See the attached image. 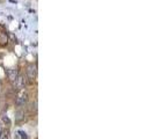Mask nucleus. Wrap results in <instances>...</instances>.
<instances>
[{
    "label": "nucleus",
    "mask_w": 154,
    "mask_h": 139,
    "mask_svg": "<svg viewBox=\"0 0 154 139\" xmlns=\"http://www.w3.org/2000/svg\"><path fill=\"white\" fill-rule=\"evenodd\" d=\"M6 76H7V79L10 80V82L14 85V82L19 76V70L18 68H10L6 71Z\"/></svg>",
    "instance_id": "obj_4"
},
{
    "label": "nucleus",
    "mask_w": 154,
    "mask_h": 139,
    "mask_svg": "<svg viewBox=\"0 0 154 139\" xmlns=\"http://www.w3.org/2000/svg\"><path fill=\"white\" fill-rule=\"evenodd\" d=\"M25 116H26V112L23 110V107L18 108V110L15 111V122L21 123L22 121H25Z\"/></svg>",
    "instance_id": "obj_5"
},
{
    "label": "nucleus",
    "mask_w": 154,
    "mask_h": 139,
    "mask_svg": "<svg viewBox=\"0 0 154 139\" xmlns=\"http://www.w3.org/2000/svg\"><path fill=\"white\" fill-rule=\"evenodd\" d=\"M28 100H29V95H28V93L25 92V91L22 89V92H21L20 94L15 95V107H18V108L25 107V106L27 104Z\"/></svg>",
    "instance_id": "obj_2"
},
{
    "label": "nucleus",
    "mask_w": 154,
    "mask_h": 139,
    "mask_svg": "<svg viewBox=\"0 0 154 139\" xmlns=\"http://www.w3.org/2000/svg\"><path fill=\"white\" fill-rule=\"evenodd\" d=\"M27 82H28V81H27V78H26L23 74L19 73V76H18L15 82H14V86L16 87L18 91H22V89L27 86Z\"/></svg>",
    "instance_id": "obj_3"
},
{
    "label": "nucleus",
    "mask_w": 154,
    "mask_h": 139,
    "mask_svg": "<svg viewBox=\"0 0 154 139\" xmlns=\"http://www.w3.org/2000/svg\"><path fill=\"white\" fill-rule=\"evenodd\" d=\"M1 121H3V123H4V125H7V126H10L11 124H12V121L7 117V116H3V118H1Z\"/></svg>",
    "instance_id": "obj_8"
},
{
    "label": "nucleus",
    "mask_w": 154,
    "mask_h": 139,
    "mask_svg": "<svg viewBox=\"0 0 154 139\" xmlns=\"http://www.w3.org/2000/svg\"><path fill=\"white\" fill-rule=\"evenodd\" d=\"M10 136H11V131L8 127H5L4 131L0 133V139H10Z\"/></svg>",
    "instance_id": "obj_7"
},
{
    "label": "nucleus",
    "mask_w": 154,
    "mask_h": 139,
    "mask_svg": "<svg viewBox=\"0 0 154 139\" xmlns=\"http://www.w3.org/2000/svg\"><path fill=\"white\" fill-rule=\"evenodd\" d=\"M26 77L27 81H29L30 85H33L37 78V65L36 64H29L26 67Z\"/></svg>",
    "instance_id": "obj_1"
},
{
    "label": "nucleus",
    "mask_w": 154,
    "mask_h": 139,
    "mask_svg": "<svg viewBox=\"0 0 154 139\" xmlns=\"http://www.w3.org/2000/svg\"><path fill=\"white\" fill-rule=\"evenodd\" d=\"M5 127H6V126L4 125V123H3V122H1V123H0V133H1V132L4 131V129H5Z\"/></svg>",
    "instance_id": "obj_9"
},
{
    "label": "nucleus",
    "mask_w": 154,
    "mask_h": 139,
    "mask_svg": "<svg viewBox=\"0 0 154 139\" xmlns=\"http://www.w3.org/2000/svg\"><path fill=\"white\" fill-rule=\"evenodd\" d=\"M1 89H3V82H1V80H0V92H1Z\"/></svg>",
    "instance_id": "obj_10"
},
{
    "label": "nucleus",
    "mask_w": 154,
    "mask_h": 139,
    "mask_svg": "<svg viewBox=\"0 0 154 139\" xmlns=\"http://www.w3.org/2000/svg\"><path fill=\"white\" fill-rule=\"evenodd\" d=\"M10 42V37L6 31H0V46L5 48Z\"/></svg>",
    "instance_id": "obj_6"
}]
</instances>
